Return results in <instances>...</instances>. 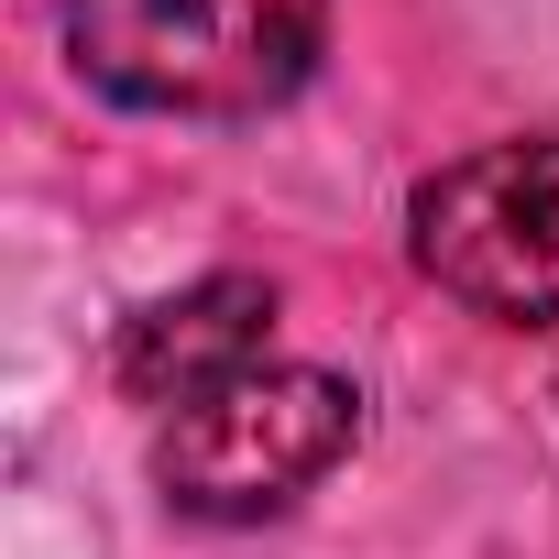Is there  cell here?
I'll use <instances>...</instances> for the list:
<instances>
[{"mask_svg":"<svg viewBox=\"0 0 559 559\" xmlns=\"http://www.w3.org/2000/svg\"><path fill=\"white\" fill-rule=\"evenodd\" d=\"M67 67L143 121H263L330 45V0H56Z\"/></svg>","mask_w":559,"mask_h":559,"instance_id":"1","label":"cell"},{"mask_svg":"<svg viewBox=\"0 0 559 559\" xmlns=\"http://www.w3.org/2000/svg\"><path fill=\"white\" fill-rule=\"evenodd\" d=\"M362 439V395L330 362H252L230 384H209L198 406L154 417V483L176 515L209 526H252L286 515L308 483H330Z\"/></svg>","mask_w":559,"mask_h":559,"instance_id":"2","label":"cell"},{"mask_svg":"<svg viewBox=\"0 0 559 559\" xmlns=\"http://www.w3.org/2000/svg\"><path fill=\"white\" fill-rule=\"evenodd\" d=\"M406 252L472 319L559 341V132H515V143H483L417 176Z\"/></svg>","mask_w":559,"mask_h":559,"instance_id":"3","label":"cell"},{"mask_svg":"<svg viewBox=\"0 0 559 559\" xmlns=\"http://www.w3.org/2000/svg\"><path fill=\"white\" fill-rule=\"evenodd\" d=\"M252 362H274V286L263 274H198V286L132 308L121 341H110V384L154 417L198 406L209 384H230Z\"/></svg>","mask_w":559,"mask_h":559,"instance_id":"4","label":"cell"}]
</instances>
